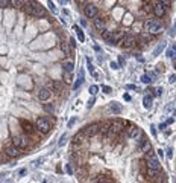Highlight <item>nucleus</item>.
Returning <instances> with one entry per match:
<instances>
[{
	"label": "nucleus",
	"mask_w": 176,
	"mask_h": 183,
	"mask_svg": "<svg viewBox=\"0 0 176 183\" xmlns=\"http://www.w3.org/2000/svg\"><path fill=\"white\" fill-rule=\"evenodd\" d=\"M20 125H21L23 131L26 133L32 141H37V133H38V130H37L35 125H32V122H29L28 119H20Z\"/></svg>",
	"instance_id": "f257e3e1"
},
{
	"label": "nucleus",
	"mask_w": 176,
	"mask_h": 183,
	"mask_svg": "<svg viewBox=\"0 0 176 183\" xmlns=\"http://www.w3.org/2000/svg\"><path fill=\"white\" fill-rule=\"evenodd\" d=\"M124 134H126V137H129V139H138V137L143 134V131H141V128H138L137 125H134V124H131L129 121H126Z\"/></svg>",
	"instance_id": "f03ea898"
},
{
	"label": "nucleus",
	"mask_w": 176,
	"mask_h": 183,
	"mask_svg": "<svg viewBox=\"0 0 176 183\" xmlns=\"http://www.w3.org/2000/svg\"><path fill=\"white\" fill-rule=\"evenodd\" d=\"M31 141H32V139H31L28 134H18V136H14V137H12L11 142H12L15 147L24 150V148H28V147L31 145Z\"/></svg>",
	"instance_id": "7ed1b4c3"
},
{
	"label": "nucleus",
	"mask_w": 176,
	"mask_h": 183,
	"mask_svg": "<svg viewBox=\"0 0 176 183\" xmlns=\"http://www.w3.org/2000/svg\"><path fill=\"white\" fill-rule=\"evenodd\" d=\"M144 29L150 34H154V35H158V34L163 32V26L155 20H146L144 21Z\"/></svg>",
	"instance_id": "20e7f679"
},
{
	"label": "nucleus",
	"mask_w": 176,
	"mask_h": 183,
	"mask_svg": "<svg viewBox=\"0 0 176 183\" xmlns=\"http://www.w3.org/2000/svg\"><path fill=\"white\" fill-rule=\"evenodd\" d=\"M35 127L38 130V133L41 134H47L50 131V128H52V124H50V121L47 118H38L35 121Z\"/></svg>",
	"instance_id": "39448f33"
},
{
	"label": "nucleus",
	"mask_w": 176,
	"mask_h": 183,
	"mask_svg": "<svg viewBox=\"0 0 176 183\" xmlns=\"http://www.w3.org/2000/svg\"><path fill=\"white\" fill-rule=\"evenodd\" d=\"M84 131H85V134H87V137H96V136H99L100 134V124L99 122H91V124H88L85 128H84Z\"/></svg>",
	"instance_id": "423d86ee"
},
{
	"label": "nucleus",
	"mask_w": 176,
	"mask_h": 183,
	"mask_svg": "<svg viewBox=\"0 0 176 183\" xmlns=\"http://www.w3.org/2000/svg\"><path fill=\"white\" fill-rule=\"evenodd\" d=\"M137 37L134 35V34H126L124 35V38L121 40V48L123 49H132V48H135L137 46Z\"/></svg>",
	"instance_id": "0eeeda50"
},
{
	"label": "nucleus",
	"mask_w": 176,
	"mask_h": 183,
	"mask_svg": "<svg viewBox=\"0 0 176 183\" xmlns=\"http://www.w3.org/2000/svg\"><path fill=\"white\" fill-rule=\"evenodd\" d=\"M37 2H35V0H28V3L26 5H24L23 6V12L24 14H26V15H29V17H34L35 18V12H37Z\"/></svg>",
	"instance_id": "6e6552de"
},
{
	"label": "nucleus",
	"mask_w": 176,
	"mask_h": 183,
	"mask_svg": "<svg viewBox=\"0 0 176 183\" xmlns=\"http://www.w3.org/2000/svg\"><path fill=\"white\" fill-rule=\"evenodd\" d=\"M84 14H85V17H88V18H96L97 14H99V9H97L96 5L87 3V5H84Z\"/></svg>",
	"instance_id": "1a4fd4ad"
},
{
	"label": "nucleus",
	"mask_w": 176,
	"mask_h": 183,
	"mask_svg": "<svg viewBox=\"0 0 176 183\" xmlns=\"http://www.w3.org/2000/svg\"><path fill=\"white\" fill-rule=\"evenodd\" d=\"M5 153L8 154V157H18L21 154V148L15 147L12 142L11 144H6L5 145Z\"/></svg>",
	"instance_id": "9d476101"
},
{
	"label": "nucleus",
	"mask_w": 176,
	"mask_h": 183,
	"mask_svg": "<svg viewBox=\"0 0 176 183\" xmlns=\"http://www.w3.org/2000/svg\"><path fill=\"white\" fill-rule=\"evenodd\" d=\"M166 12H167V6L163 5L161 2H158V0H157V2L154 3V14H155V17L161 18V17L166 15Z\"/></svg>",
	"instance_id": "9b49d317"
},
{
	"label": "nucleus",
	"mask_w": 176,
	"mask_h": 183,
	"mask_svg": "<svg viewBox=\"0 0 176 183\" xmlns=\"http://www.w3.org/2000/svg\"><path fill=\"white\" fill-rule=\"evenodd\" d=\"M102 38L108 43V44H117L118 41H117V35H115V32L114 31H103L102 32Z\"/></svg>",
	"instance_id": "f8f14e48"
},
{
	"label": "nucleus",
	"mask_w": 176,
	"mask_h": 183,
	"mask_svg": "<svg viewBox=\"0 0 176 183\" xmlns=\"http://www.w3.org/2000/svg\"><path fill=\"white\" fill-rule=\"evenodd\" d=\"M52 88H49L47 85L46 87H41L40 90H38V99L40 101H47L50 96H52Z\"/></svg>",
	"instance_id": "ddd939ff"
},
{
	"label": "nucleus",
	"mask_w": 176,
	"mask_h": 183,
	"mask_svg": "<svg viewBox=\"0 0 176 183\" xmlns=\"http://www.w3.org/2000/svg\"><path fill=\"white\" fill-rule=\"evenodd\" d=\"M93 25H94V28L97 29V31H105L106 29V21H105V18H102V17H96V18H93Z\"/></svg>",
	"instance_id": "4468645a"
},
{
	"label": "nucleus",
	"mask_w": 176,
	"mask_h": 183,
	"mask_svg": "<svg viewBox=\"0 0 176 183\" xmlns=\"http://www.w3.org/2000/svg\"><path fill=\"white\" fill-rule=\"evenodd\" d=\"M147 166L149 168H154V169H161V163H160V160L155 156L147 157Z\"/></svg>",
	"instance_id": "2eb2a0df"
},
{
	"label": "nucleus",
	"mask_w": 176,
	"mask_h": 183,
	"mask_svg": "<svg viewBox=\"0 0 176 183\" xmlns=\"http://www.w3.org/2000/svg\"><path fill=\"white\" fill-rule=\"evenodd\" d=\"M47 87L49 88H52L53 92H61L62 90V81H59V79H55V81H50L49 84H47Z\"/></svg>",
	"instance_id": "dca6fc26"
},
{
	"label": "nucleus",
	"mask_w": 176,
	"mask_h": 183,
	"mask_svg": "<svg viewBox=\"0 0 176 183\" xmlns=\"http://www.w3.org/2000/svg\"><path fill=\"white\" fill-rule=\"evenodd\" d=\"M85 139H88V137H87L85 131H84V130H81L78 134H74V137H73V144H82Z\"/></svg>",
	"instance_id": "f3484780"
},
{
	"label": "nucleus",
	"mask_w": 176,
	"mask_h": 183,
	"mask_svg": "<svg viewBox=\"0 0 176 183\" xmlns=\"http://www.w3.org/2000/svg\"><path fill=\"white\" fill-rule=\"evenodd\" d=\"M61 51L64 52L65 57H70L71 55V46L68 43H65V41H61Z\"/></svg>",
	"instance_id": "a211bd4d"
},
{
	"label": "nucleus",
	"mask_w": 176,
	"mask_h": 183,
	"mask_svg": "<svg viewBox=\"0 0 176 183\" xmlns=\"http://www.w3.org/2000/svg\"><path fill=\"white\" fill-rule=\"evenodd\" d=\"M28 3V0H11V8H18L23 9V6Z\"/></svg>",
	"instance_id": "6ab92c4d"
},
{
	"label": "nucleus",
	"mask_w": 176,
	"mask_h": 183,
	"mask_svg": "<svg viewBox=\"0 0 176 183\" xmlns=\"http://www.w3.org/2000/svg\"><path fill=\"white\" fill-rule=\"evenodd\" d=\"M147 142H149V141H147V137H146V134L143 133V134L138 137V139H137V148H138V150H141V148H143Z\"/></svg>",
	"instance_id": "aec40b11"
},
{
	"label": "nucleus",
	"mask_w": 176,
	"mask_h": 183,
	"mask_svg": "<svg viewBox=\"0 0 176 183\" xmlns=\"http://www.w3.org/2000/svg\"><path fill=\"white\" fill-rule=\"evenodd\" d=\"M141 38H143L146 43H150V41L155 38V35H154V34H150V32H147V31H144V32H141Z\"/></svg>",
	"instance_id": "412c9836"
},
{
	"label": "nucleus",
	"mask_w": 176,
	"mask_h": 183,
	"mask_svg": "<svg viewBox=\"0 0 176 183\" xmlns=\"http://www.w3.org/2000/svg\"><path fill=\"white\" fill-rule=\"evenodd\" d=\"M109 110H111L114 114H120V113H121V105L117 104V102H112V104L109 105Z\"/></svg>",
	"instance_id": "4be33fe9"
},
{
	"label": "nucleus",
	"mask_w": 176,
	"mask_h": 183,
	"mask_svg": "<svg viewBox=\"0 0 176 183\" xmlns=\"http://www.w3.org/2000/svg\"><path fill=\"white\" fill-rule=\"evenodd\" d=\"M46 9L41 6V5H37V12H35V18H40V17H46Z\"/></svg>",
	"instance_id": "5701e85b"
},
{
	"label": "nucleus",
	"mask_w": 176,
	"mask_h": 183,
	"mask_svg": "<svg viewBox=\"0 0 176 183\" xmlns=\"http://www.w3.org/2000/svg\"><path fill=\"white\" fill-rule=\"evenodd\" d=\"M73 31L76 32V35H78V40H79V41H84V40H85V35H84V32H82V29H81L79 26H73Z\"/></svg>",
	"instance_id": "b1692460"
},
{
	"label": "nucleus",
	"mask_w": 176,
	"mask_h": 183,
	"mask_svg": "<svg viewBox=\"0 0 176 183\" xmlns=\"http://www.w3.org/2000/svg\"><path fill=\"white\" fill-rule=\"evenodd\" d=\"M62 67H64V70L71 72V70H73V67H74V64H73V61H71V60H65V61L62 63Z\"/></svg>",
	"instance_id": "393cba45"
},
{
	"label": "nucleus",
	"mask_w": 176,
	"mask_h": 183,
	"mask_svg": "<svg viewBox=\"0 0 176 183\" xmlns=\"http://www.w3.org/2000/svg\"><path fill=\"white\" fill-rule=\"evenodd\" d=\"M82 81H84V70H79V78H78L76 82H74L73 88H79V85L82 84Z\"/></svg>",
	"instance_id": "a878e982"
},
{
	"label": "nucleus",
	"mask_w": 176,
	"mask_h": 183,
	"mask_svg": "<svg viewBox=\"0 0 176 183\" xmlns=\"http://www.w3.org/2000/svg\"><path fill=\"white\" fill-rule=\"evenodd\" d=\"M64 81H65L67 84H71V82H73V75H71V72H68V70L64 72Z\"/></svg>",
	"instance_id": "bb28decb"
},
{
	"label": "nucleus",
	"mask_w": 176,
	"mask_h": 183,
	"mask_svg": "<svg viewBox=\"0 0 176 183\" xmlns=\"http://www.w3.org/2000/svg\"><path fill=\"white\" fill-rule=\"evenodd\" d=\"M143 105H144L146 108H150V107H152V96H144Z\"/></svg>",
	"instance_id": "cd10ccee"
},
{
	"label": "nucleus",
	"mask_w": 176,
	"mask_h": 183,
	"mask_svg": "<svg viewBox=\"0 0 176 183\" xmlns=\"http://www.w3.org/2000/svg\"><path fill=\"white\" fill-rule=\"evenodd\" d=\"M141 9L146 11V12H154V5H150V3H143Z\"/></svg>",
	"instance_id": "c85d7f7f"
},
{
	"label": "nucleus",
	"mask_w": 176,
	"mask_h": 183,
	"mask_svg": "<svg viewBox=\"0 0 176 183\" xmlns=\"http://www.w3.org/2000/svg\"><path fill=\"white\" fill-rule=\"evenodd\" d=\"M0 5H2V8H11V0H2Z\"/></svg>",
	"instance_id": "c756f323"
},
{
	"label": "nucleus",
	"mask_w": 176,
	"mask_h": 183,
	"mask_svg": "<svg viewBox=\"0 0 176 183\" xmlns=\"http://www.w3.org/2000/svg\"><path fill=\"white\" fill-rule=\"evenodd\" d=\"M167 57H170V58H176V51H175V49H169V51H167Z\"/></svg>",
	"instance_id": "7c9ffc66"
},
{
	"label": "nucleus",
	"mask_w": 176,
	"mask_h": 183,
	"mask_svg": "<svg viewBox=\"0 0 176 183\" xmlns=\"http://www.w3.org/2000/svg\"><path fill=\"white\" fill-rule=\"evenodd\" d=\"M97 90H99V87H97V85H91V87H90V93L94 96V95L97 93Z\"/></svg>",
	"instance_id": "2f4dec72"
},
{
	"label": "nucleus",
	"mask_w": 176,
	"mask_h": 183,
	"mask_svg": "<svg viewBox=\"0 0 176 183\" xmlns=\"http://www.w3.org/2000/svg\"><path fill=\"white\" fill-rule=\"evenodd\" d=\"M102 90L105 92L106 95H108V93H111V92H112V88H111V87H108V85H102Z\"/></svg>",
	"instance_id": "473e14b6"
},
{
	"label": "nucleus",
	"mask_w": 176,
	"mask_h": 183,
	"mask_svg": "<svg viewBox=\"0 0 176 183\" xmlns=\"http://www.w3.org/2000/svg\"><path fill=\"white\" fill-rule=\"evenodd\" d=\"M47 6L50 8V11H52V12H56V8H55V5H53L52 2H49V3H47Z\"/></svg>",
	"instance_id": "72a5a7b5"
},
{
	"label": "nucleus",
	"mask_w": 176,
	"mask_h": 183,
	"mask_svg": "<svg viewBox=\"0 0 176 183\" xmlns=\"http://www.w3.org/2000/svg\"><path fill=\"white\" fill-rule=\"evenodd\" d=\"M149 78H150V76H149V75H143V78H141V81H143V82H146V84H147V82H150V81H152V79H149Z\"/></svg>",
	"instance_id": "f704fd0d"
},
{
	"label": "nucleus",
	"mask_w": 176,
	"mask_h": 183,
	"mask_svg": "<svg viewBox=\"0 0 176 183\" xmlns=\"http://www.w3.org/2000/svg\"><path fill=\"white\" fill-rule=\"evenodd\" d=\"M158 2H161V3L166 5V6H170V5H172V0H158Z\"/></svg>",
	"instance_id": "c9c22d12"
},
{
	"label": "nucleus",
	"mask_w": 176,
	"mask_h": 183,
	"mask_svg": "<svg viewBox=\"0 0 176 183\" xmlns=\"http://www.w3.org/2000/svg\"><path fill=\"white\" fill-rule=\"evenodd\" d=\"M163 48H164V43H161V44L158 46V48H157V51H155V55H158V54L161 52V49H163Z\"/></svg>",
	"instance_id": "e433bc0d"
},
{
	"label": "nucleus",
	"mask_w": 176,
	"mask_h": 183,
	"mask_svg": "<svg viewBox=\"0 0 176 183\" xmlns=\"http://www.w3.org/2000/svg\"><path fill=\"white\" fill-rule=\"evenodd\" d=\"M65 142H67V137H65V136H62V137H61V141H59V147H62Z\"/></svg>",
	"instance_id": "4c0bfd02"
},
{
	"label": "nucleus",
	"mask_w": 176,
	"mask_h": 183,
	"mask_svg": "<svg viewBox=\"0 0 176 183\" xmlns=\"http://www.w3.org/2000/svg\"><path fill=\"white\" fill-rule=\"evenodd\" d=\"M164 70V64H158L157 66V72H163Z\"/></svg>",
	"instance_id": "58836bf2"
},
{
	"label": "nucleus",
	"mask_w": 176,
	"mask_h": 183,
	"mask_svg": "<svg viewBox=\"0 0 176 183\" xmlns=\"http://www.w3.org/2000/svg\"><path fill=\"white\" fill-rule=\"evenodd\" d=\"M70 46L71 48H76V40L74 38H70Z\"/></svg>",
	"instance_id": "ea45409f"
},
{
	"label": "nucleus",
	"mask_w": 176,
	"mask_h": 183,
	"mask_svg": "<svg viewBox=\"0 0 176 183\" xmlns=\"http://www.w3.org/2000/svg\"><path fill=\"white\" fill-rule=\"evenodd\" d=\"M167 156H169V157H173V148H169V150H167Z\"/></svg>",
	"instance_id": "a19ab883"
},
{
	"label": "nucleus",
	"mask_w": 176,
	"mask_h": 183,
	"mask_svg": "<svg viewBox=\"0 0 176 183\" xmlns=\"http://www.w3.org/2000/svg\"><path fill=\"white\" fill-rule=\"evenodd\" d=\"M67 172L68 174H73V166L71 165H67Z\"/></svg>",
	"instance_id": "79ce46f5"
},
{
	"label": "nucleus",
	"mask_w": 176,
	"mask_h": 183,
	"mask_svg": "<svg viewBox=\"0 0 176 183\" xmlns=\"http://www.w3.org/2000/svg\"><path fill=\"white\" fill-rule=\"evenodd\" d=\"M44 110H47V111H53V107H50V105H44Z\"/></svg>",
	"instance_id": "37998d69"
},
{
	"label": "nucleus",
	"mask_w": 176,
	"mask_h": 183,
	"mask_svg": "<svg viewBox=\"0 0 176 183\" xmlns=\"http://www.w3.org/2000/svg\"><path fill=\"white\" fill-rule=\"evenodd\" d=\"M78 3H79V5H87L88 0H78Z\"/></svg>",
	"instance_id": "c03bdc74"
},
{
	"label": "nucleus",
	"mask_w": 176,
	"mask_h": 183,
	"mask_svg": "<svg viewBox=\"0 0 176 183\" xmlns=\"http://www.w3.org/2000/svg\"><path fill=\"white\" fill-rule=\"evenodd\" d=\"M111 67H112V69H120L117 63H111Z\"/></svg>",
	"instance_id": "a18cd8bd"
},
{
	"label": "nucleus",
	"mask_w": 176,
	"mask_h": 183,
	"mask_svg": "<svg viewBox=\"0 0 176 183\" xmlns=\"http://www.w3.org/2000/svg\"><path fill=\"white\" fill-rule=\"evenodd\" d=\"M175 81H176V76L172 75V76H170V82H175Z\"/></svg>",
	"instance_id": "49530a36"
},
{
	"label": "nucleus",
	"mask_w": 176,
	"mask_h": 183,
	"mask_svg": "<svg viewBox=\"0 0 176 183\" xmlns=\"http://www.w3.org/2000/svg\"><path fill=\"white\" fill-rule=\"evenodd\" d=\"M126 88H129V90H134V88H135V85H132V84H129V85H126Z\"/></svg>",
	"instance_id": "de8ad7c7"
},
{
	"label": "nucleus",
	"mask_w": 176,
	"mask_h": 183,
	"mask_svg": "<svg viewBox=\"0 0 176 183\" xmlns=\"http://www.w3.org/2000/svg\"><path fill=\"white\" fill-rule=\"evenodd\" d=\"M124 99H126V101H131V96L126 93V95H124Z\"/></svg>",
	"instance_id": "09e8293b"
},
{
	"label": "nucleus",
	"mask_w": 176,
	"mask_h": 183,
	"mask_svg": "<svg viewBox=\"0 0 176 183\" xmlns=\"http://www.w3.org/2000/svg\"><path fill=\"white\" fill-rule=\"evenodd\" d=\"M26 174V169H20V175H24Z\"/></svg>",
	"instance_id": "8fccbe9b"
},
{
	"label": "nucleus",
	"mask_w": 176,
	"mask_h": 183,
	"mask_svg": "<svg viewBox=\"0 0 176 183\" xmlns=\"http://www.w3.org/2000/svg\"><path fill=\"white\" fill-rule=\"evenodd\" d=\"M74 121H76V119H71V121H70V122H68V127H71V125H73V124H74Z\"/></svg>",
	"instance_id": "3c124183"
},
{
	"label": "nucleus",
	"mask_w": 176,
	"mask_h": 183,
	"mask_svg": "<svg viewBox=\"0 0 176 183\" xmlns=\"http://www.w3.org/2000/svg\"><path fill=\"white\" fill-rule=\"evenodd\" d=\"M158 154H160V156L163 157V156H164V151H163V150H158Z\"/></svg>",
	"instance_id": "603ef678"
},
{
	"label": "nucleus",
	"mask_w": 176,
	"mask_h": 183,
	"mask_svg": "<svg viewBox=\"0 0 176 183\" xmlns=\"http://www.w3.org/2000/svg\"><path fill=\"white\" fill-rule=\"evenodd\" d=\"M173 49H175V51H176V43H175V44H173Z\"/></svg>",
	"instance_id": "864d4df0"
},
{
	"label": "nucleus",
	"mask_w": 176,
	"mask_h": 183,
	"mask_svg": "<svg viewBox=\"0 0 176 183\" xmlns=\"http://www.w3.org/2000/svg\"><path fill=\"white\" fill-rule=\"evenodd\" d=\"M175 29H176V25H175Z\"/></svg>",
	"instance_id": "5fc2aeb1"
},
{
	"label": "nucleus",
	"mask_w": 176,
	"mask_h": 183,
	"mask_svg": "<svg viewBox=\"0 0 176 183\" xmlns=\"http://www.w3.org/2000/svg\"><path fill=\"white\" fill-rule=\"evenodd\" d=\"M175 114H176V111H175Z\"/></svg>",
	"instance_id": "6e6d98bb"
}]
</instances>
